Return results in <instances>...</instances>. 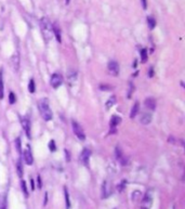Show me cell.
Returning <instances> with one entry per match:
<instances>
[{"label":"cell","instance_id":"obj_1","mask_svg":"<svg viewBox=\"0 0 185 209\" xmlns=\"http://www.w3.org/2000/svg\"><path fill=\"white\" fill-rule=\"evenodd\" d=\"M38 108L40 110V114L46 122H50L53 117L52 110L49 105V101L47 99H41L38 102Z\"/></svg>","mask_w":185,"mask_h":209},{"label":"cell","instance_id":"obj_2","mask_svg":"<svg viewBox=\"0 0 185 209\" xmlns=\"http://www.w3.org/2000/svg\"><path fill=\"white\" fill-rule=\"evenodd\" d=\"M40 28L42 36H44L46 41H50L51 38L53 37V30H52V24L49 21L48 17H42L40 21Z\"/></svg>","mask_w":185,"mask_h":209},{"label":"cell","instance_id":"obj_3","mask_svg":"<svg viewBox=\"0 0 185 209\" xmlns=\"http://www.w3.org/2000/svg\"><path fill=\"white\" fill-rule=\"evenodd\" d=\"M152 205H153V191L148 190V191L145 193L143 200H142L141 209H151Z\"/></svg>","mask_w":185,"mask_h":209},{"label":"cell","instance_id":"obj_4","mask_svg":"<svg viewBox=\"0 0 185 209\" xmlns=\"http://www.w3.org/2000/svg\"><path fill=\"white\" fill-rule=\"evenodd\" d=\"M71 127H73V131H74V134H76V137L81 141L85 140L86 134H85V132H83V129L81 128V126H80L77 122L73 120V122H71Z\"/></svg>","mask_w":185,"mask_h":209},{"label":"cell","instance_id":"obj_5","mask_svg":"<svg viewBox=\"0 0 185 209\" xmlns=\"http://www.w3.org/2000/svg\"><path fill=\"white\" fill-rule=\"evenodd\" d=\"M50 83L51 86H52V88L57 89V88L61 87L62 83H63V76L60 75V74H53V75L51 76Z\"/></svg>","mask_w":185,"mask_h":209},{"label":"cell","instance_id":"obj_6","mask_svg":"<svg viewBox=\"0 0 185 209\" xmlns=\"http://www.w3.org/2000/svg\"><path fill=\"white\" fill-rule=\"evenodd\" d=\"M110 194H112V185H110V182L104 181L102 185V198L110 197Z\"/></svg>","mask_w":185,"mask_h":209},{"label":"cell","instance_id":"obj_7","mask_svg":"<svg viewBox=\"0 0 185 209\" xmlns=\"http://www.w3.org/2000/svg\"><path fill=\"white\" fill-rule=\"evenodd\" d=\"M107 69L112 76H117L119 74V64L116 61H110L107 65Z\"/></svg>","mask_w":185,"mask_h":209},{"label":"cell","instance_id":"obj_8","mask_svg":"<svg viewBox=\"0 0 185 209\" xmlns=\"http://www.w3.org/2000/svg\"><path fill=\"white\" fill-rule=\"evenodd\" d=\"M90 155H91V152L90 149H83L81 152V154H80V161L85 166L89 165V159H90Z\"/></svg>","mask_w":185,"mask_h":209},{"label":"cell","instance_id":"obj_9","mask_svg":"<svg viewBox=\"0 0 185 209\" xmlns=\"http://www.w3.org/2000/svg\"><path fill=\"white\" fill-rule=\"evenodd\" d=\"M21 124H22V126H23L24 131H25L27 138L30 139L32 138V134H30V122L26 117H22L21 118Z\"/></svg>","mask_w":185,"mask_h":209},{"label":"cell","instance_id":"obj_10","mask_svg":"<svg viewBox=\"0 0 185 209\" xmlns=\"http://www.w3.org/2000/svg\"><path fill=\"white\" fill-rule=\"evenodd\" d=\"M24 159H25V163L27 164V165L32 166L33 163H34V157H33V154H32V149H30L29 146L26 147V149L24 151Z\"/></svg>","mask_w":185,"mask_h":209},{"label":"cell","instance_id":"obj_11","mask_svg":"<svg viewBox=\"0 0 185 209\" xmlns=\"http://www.w3.org/2000/svg\"><path fill=\"white\" fill-rule=\"evenodd\" d=\"M115 157L120 161L121 165H127L126 161H123V153L121 151L120 146H116V149H115Z\"/></svg>","mask_w":185,"mask_h":209},{"label":"cell","instance_id":"obj_12","mask_svg":"<svg viewBox=\"0 0 185 209\" xmlns=\"http://www.w3.org/2000/svg\"><path fill=\"white\" fill-rule=\"evenodd\" d=\"M52 30H53V34L55 35L56 37V39L59 42H62V37H61V29H60V26L57 23H54L52 26Z\"/></svg>","mask_w":185,"mask_h":209},{"label":"cell","instance_id":"obj_13","mask_svg":"<svg viewBox=\"0 0 185 209\" xmlns=\"http://www.w3.org/2000/svg\"><path fill=\"white\" fill-rule=\"evenodd\" d=\"M145 106H146L148 110H155L156 108V101L154 98H147L146 100H145Z\"/></svg>","mask_w":185,"mask_h":209},{"label":"cell","instance_id":"obj_14","mask_svg":"<svg viewBox=\"0 0 185 209\" xmlns=\"http://www.w3.org/2000/svg\"><path fill=\"white\" fill-rule=\"evenodd\" d=\"M121 118L119 117V116H116L114 115L112 118H110V129H116V127L119 125V122H120Z\"/></svg>","mask_w":185,"mask_h":209},{"label":"cell","instance_id":"obj_15","mask_svg":"<svg viewBox=\"0 0 185 209\" xmlns=\"http://www.w3.org/2000/svg\"><path fill=\"white\" fill-rule=\"evenodd\" d=\"M152 122V115L148 113H144L143 115L141 116V122L143 125H148Z\"/></svg>","mask_w":185,"mask_h":209},{"label":"cell","instance_id":"obj_16","mask_svg":"<svg viewBox=\"0 0 185 209\" xmlns=\"http://www.w3.org/2000/svg\"><path fill=\"white\" fill-rule=\"evenodd\" d=\"M139 110H140L139 102H135L134 105H133L132 108H131V113H130V118H131V119H133V118L137 116V114L139 113Z\"/></svg>","mask_w":185,"mask_h":209},{"label":"cell","instance_id":"obj_17","mask_svg":"<svg viewBox=\"0 0 185 209\" xmlns=\"http://www.w3.org/2000/svg\"><path fill=\"white\" fill-rule=\"evenodd\" d=\"M3 94H5V87H3L2 69H0V99H3Z\"/></svg>","mask_w":185,"mask_h":209},{"label":"cell","instance_id":"obj_18","mask_svg":"<svg viewBox=\"0 0 185 209\" xmlns=\"http://www.w3.org/2000/svg\"><path fill=\"white\" fill-rule=\"evenodd\" d=\"M64 196H65V203H66V209L71 208V200H69V194H68V190L65 186L64 188Z\"/></svg>","mask_w":185,"mask_h":209},{"label":"cell","instance_id":"obj_19","mask_svg":"<svg viewBox=\"0 0 185 209\" xmlns=\"http://www.w3.org/2000/svg\"><path fill=\"white\" fill-rule=\"evenodd\" d=\"M115 103H116V97L112 95V97L107 100V102H106V110H110L113 105H115Z\"/></svg>","mask_w":185,"mask_h":209},{"label":"cell","instance_id":"obj_20","mask_svg":"<svg viewBox=\"0 0 185 209\" xmlns=\"http://www.w3.org/2000/svg\"><path fill=\"white\" fill-rule=\"evenodd\" d=\"M147 24H148L149 29H154L156 26V20L153 16H148V17H147Z\"/></svg>","mask_w":185,"mask_h":209},{"label":"cell","instance_id":"obj_21","mask_svg":"<svg viewBox=\"0 0 185 209\" xmlns=\"http://www.w3.org/2000/svg\"><path fill=\"white\" fill-rule=\"evenodd\" d=\"M140 54H141V62H142V63H146L147 58H148V55H147V50H146V49H142L141 52H140Z\"/></svg>","mask_w":185,"mask_h":209},{"label":"cell","instance_id":"obj_22","mask_svg":"<svg viewBox=\"0 0 185 209\" xmlns=\"http://www.w3.org/2000/svg\"><path fill=\"white\" fill-rule=\"evenodd\" d=\"M16 170H17V176L20 178L23 177V165H22V163H21V161H17V165H16Z\"/></svg>","mask_w":185,"mask_h":209},{"label":"cell","instance_id":"obj_23","mask_svg":"<svg viewBox=\"0 0 185 209\" xmlns=\"http://www.w3.org/2000/svg\"><path fill=\"white\" fill-rule=\"evenodd\" d=\"M28 90H29L30 93H34L35 90H36V86H35V80H34V79H30L29 83H28Z\"/></svg>","mask_w":185,"mask_h":209},{"label":"cell","instance_id":"obj_24","mask_svg":"<svg viewBox=\"0 0 185 209\" xmlns=\"http://www.w3.org/2000/svg\"><path fill=\"white\" fill-rule=\"evenodd\" d=\"M21 185H22V191H23L25 197H28V191H27V186H26V182L24 180L21 181Z\"/></svg>","mask_w":185,"mask_h":209},{"label":"cell","instance_id":"obj_25","mask_svg":"<svg viewBox=\"0 0 185 209\" xmlns=\"http://www.w3.org/2000/svg\"><path fill=\"white\" fill-rule=\"evenodd\" d=\"M21 144H22L21 138H16L15 139V147H16V151H17L18 153H21V151H22V146H21Z\"/></svg>","mask_w":185,"mask_h":209},{"label":"cell","instance_id":"obj_26","mask_svg":"<svg viewBox=\"0 0 185 209\" xmlns=\"http://www.w3.org/2000/svg\"><path fill=\"white\" fill-rule=\"evenodd\" d=\"M9 101H10V103H11V104H14L16 102V98H15V94H14V92H10Z\"/></svg>","mask_w":185,"mask_h":209},{"label":"cell","instance_id":"obj_27","mask_svg":"<svg viewBox=\"0 0 185 209\" xmlns=\"http://www.w3.org/2000/svg\"><path fill=\"white\" fill-rule=\"evenodd\" d=\"M49 149H50L51 152H55L56 151V146H55V142L53 140H51L49 142Z\"/></svg>","mask_w":185,"mask_h":209},{"label":"cell","instance_id":"obj_28","mask_svg":"<svg viewBox=\"0 0 185 209\" xmlns=\"http://www.w3.org/2000/svg\"><path fill=\"white\" fill-rule=\"evenodd\" d=\"M12 61H14V68L17 69L18 68V59H17V54H15L14 56H12Z\"/></svg>","mask_w":185,"mask_h":209},{"label":"cell","instance_id":"obj_29","mask_svg":"<svg viewBox=\"0 0 185 209\" xmlns=\"http://www.w3.org/2000/svg\"><path fill=\"white\" fill-rule=\"evenodd\" d=\"M100 88L101 90H112V87L108 85H106V83H102V85H100Z\"/></svg>","mask_w":185,"mask_h":209},{"label":"cell","instance_id":"obj_30","mask_svg":"<svg viewBox=\"0 0 185 209\" xmlns=\"http://www.w3.org/2000/svg\"><path fill=\"white\" fill-rule=\"evenodd\" d=\"M141 5H142V8H143L144 10L147 9V1L146 0H141Z\"/></svg>","mask_w":185,"mask_h":209},{"label":"cell","instance_id":"obj_31","mask_svg":"<svg viewBox=\"0 0 185 209\" xmlns=\"http://www.w3.org/2000/svg\"><path fill=\"white\" fill-rule=\"evenodd\" d=\"M37 184H38V188H41V186H42V184H41V178L40 176H37Z\"/></svg>","mask_w":185,"mask_h":209},{"label":"cell","instance_id":"obj_32","mask_svg":"<svg viewBox=\"0 0 185 209\" xmlns=\"http://www.w3.org/2000/svg\"><path fill=\"white\" fill-rule=\"evenodd\" d=\"M132 90H134V87H133L132 85L130 83V89H129V93H128V98L131 97V92H132Z\"/></svg>","mask_w":185,"mask_h":209},{"label":"cell","instance_id":"obj_33","mask_svg":"<svg viewBox=\"0 0 185 209\" xmlns=\"http://www.w3.org/2000/svg\"><path fill=\"white\" fill-rule=\"evenodd\" d=\"M125 184H126V181H125V180H122V182H121L120 186H119V191H120V192L123 190V185H125Z\"/></svg>","mask_w":185,"mask_h":209},{"label":"cell","instance_id":"obj_34","mask_svg":"<svg viewBox=\"0 0 185 209\" xmlns=\"http://www.w3.org/2000/svg\"><path fill=\"white\" fill-rule=\"evenodd\" d=\"M154 76V68L152 67L151 69H149V72H148V77H153Z\"/></svg>","mask_w":185,"mask_h":209},{"label":"cell","instance_id":"obj_35","mask_svg":"<svg viewBox=\"0 0 185 209\" xmlns=\"http://www.w3.org/2000/svg\"><path fill=\"white\" fill-rule=\"evenodd\" d=\"M47 203H48V193L44 194V206H46Z\"/></svg>","mask_w":185,"mask_h":209},{"label":"cell","instance_id":"obj_36","mask_svg":"<svg viewBox=\"0 0 185 209\" xmlns=\"http://www.w3.org/2000/svg\"><path fill=\"white\" fill-rule=\"evenodd\" d=\"M30 184H32V190H35V185H34V180H30Z\"/></svg>","mask_w":185,"mask_h":209},{"label":"cell","instance_id":"obj_37","mask_svg":"<svg viewBox=\"0 0 185 209\" xmlns=\"http://www.w3.org/2000/svg\"><path fill=\"white\" fill-rule=\"evenodd\" d=\"M65 153H66V155H67V161H69V153H68V151H67V149H65Z\"/></svg>","mask_w":185,"mask_h":209},{"label":"cell","instance_id":"obj_38","mask_svg":"<svg viewBox=\"0 0 185 209\" xmlns=\"http://www.w3.org/2000/svg\"><path fill=\"white\" fill-rule=\"evenodd\" d=\"M69 2V0H66V3H68Z\"/></svg>","mask_w":185,"mask_h":209}]
</instances>
